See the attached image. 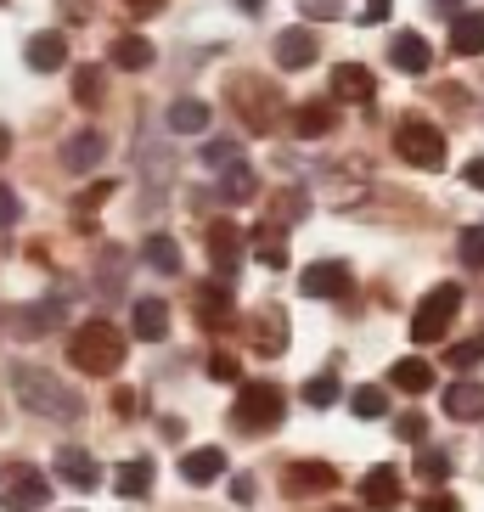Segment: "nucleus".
<instances>
[{
    "label": "nucleus",
    "instance_id": "b1692460",
    "mask_svg": "<svg viewBox=\"0 0 484 512\" xmlns=\"http://www.w3.org/2000/svg\"><path fill=\"white\" fill-rule=\"evenodd\" d=\"M237 102H242V119H248V130H271V119H276V96H271V91L259 96L254 79H242V85H237Z\"/></svg>",
    "mask_w": 484,
    "mask_h": 512
},
{
    "label": "nucleus",
    "instance_id": "603ef678",
    "mask_svg": "<svg viewBox=\"0 0 484 512\" xmlns=\"http://www.w3.org/2000/svg\"><path fill=\"white\" fill-rule=\"evenodd\" d=\"M113 406H119V417H136V394L119 389V394H113Z\"/></svg>",
    "mask_w": 484,
    "mask_h": 512
},
{
    "label": "nucleus",
    "instance_id": "9b49d317",
    "mask_svg": "<svg viewBox=\"0 0 484 512\" xmlns=\"http://www.w3.org/2000/svg\"><path fill=\"white\" fill-rule=\"evenodd\" d=\"M57 479L74 484V490H96L102 484V467H96L91 451H79V445H62L57 451Z\"/></svg>",
    "mask_w": 484,
    "mask_h": 512
},
{
    "label": "nucleus",
    "instance_id": "8fccbe9b",
    "mask_svg": "<svg viewBox=\"0 0 484 512\" xmlns=\"http://www.w3.org/2000/svg\"><path fill=\"white\" fill-rule=\"evenodd\" d=\"M389 17V0H366V12H361V23H383Z\"/></svg>",
    "mask_w": 484,
    "mask_h": 512
},
{
    "label": "nucleus",
    "instance_id": "aec40b11",
    "mask_svg": "<svg viewBox=\"0 0 484 512\" xmlns=\"http://www.w3.org/2000/svg\"><path fill=\"white\" fill-rule=\"evenodd\" d=\"M220 473H226V451H220V445H203V451L181 456V479L186 484H214Z\"/></svg>",
    "mask_w": 484,
    "mask_h": 512
},
{
    "label": "nucleus",
    "instance_id": "a211bd4d",
    "mask_svg": "<svg viewBox=\"0 0 484 512\" xmlns=\"http://www.w3.org/2000/svg\"><path fill=\"white\" fill-rule=\"evenodd\" d=\"M254 349L259 355H282V349H288V316H282L276 304H265L254 316Z\"/></svg>",
    "mask_w": 484,
    "mask_h": 512
},
{
    "label": "nucleus",
    "instance_id": "a18cd8bd",
    "mask_svg": "<svg viewBox=\"0 0 484 512\" xmlns=\"http://www.w3.org/2000/svg\"><path fill=\"white\" fill-rule=\"evenodd\" d=\"M417 512H462V501L456 496H423V507Z\"/></svg>",
    "mask_w": 484,
    "mask_h": 512
},
{
    "label": "nucleus",
    "instance_id": "7c9ffc66",
    "mask_svg": "<svg viewBox=\"0 0 484 512\" xmlns=\"http://www.w3.org/2000/svg\"><path fill=\"white\" fill-rule=\"evenodd\" d=\"M141 259H147V265H152L158 276H175V271H181V242L158 231V237H147V242H141Z\"/></svg>",
    "mask_w": 484,
    "mask_h": 512
},
{
    "label": "nucleus",
    "instance_id": "2eb2a0df",
    "mask_svg": "<svg viewBox=\"0 0 484 512\" xmlns=\"http://www.w3.org/2000/svg\"><path fill=\"white\" fill-rule=\"evenodd\" d=\"M333 96L338 102H372V96H378V79H372V68H361V62H338Z\"/></svg>",
    "mask_w": 484,
    "mask_h": 512
},
{
    "label": "nucleus",
    "instance_id": "39448f33",
    "mask_svg": "<svg viewBox=\"0 0 484 512\" xmlns=\"http://www.w3.org/2000/svg\"><path fill=\"white\" fill-rule=\"evenodd\" d=\"M456 316H462V287H456V282H439L434 293L417 304V316H411V338H417V344H439V338L451 332Z\"/></svg>",
    "mask_w": 484,
    "mask_h": 512
},
{
    "label": "nucleus",
    "instance_id": "20e7f679",
    "mask_svg": "<svg viewBox=\"0 0 484 512\" xmlns=\"http://www.w3.org/2000/svg\"><path fill=\"white\" fill-rule=\"evenodd\" d=\"M394 152H400L411 169H445V158H451V141H445V130H439V124L406 119L400 130H394Z\"/></svg>",
    "mask_w": 484,
    "mask_h": 512
},
{
    "label": "nucleus",
    "instance_id": "c756f323",
    "mask_svg": "<svg viewBox=\"0 0 484 512\" xmlns=\"http://www.w3.org/2000/svg\"><path fill=\"white\" fill-rule=\"evenodd\" d=\"M254 192H259V175L248 164L220 169V203H254Z\"/></svg>",
    "mask_w": 484,
    "mask_h": 512
},
{
    "label": "nucleus",
    "instance_id": "49530a36",
    "mask_svg": "<svg viewBox=\"0 0 484 512\" xmlns=\"http://www.w3.org/2000/svg\"><path fill=\"white\" fill-rule=\"evenodd\" d=\"M113 197V181H102V186H91V192L79 197V209H96V203H107Z\"/></svg>",
    "mask_w": 484,
    "mask_h": 512
},
{
    "label": "nucleus",
    "instance_id": "5701e85b",
    "mask_svg": "<svg viewBox=\"0 0 484 512\" xmlns=\"http://www.w3.org/2000/svg\"><path fill=\"white\" fill-rule=\"evenodd\" d=\"M209 102H197V96H181V102H169V130L175 136H203L209 130Z\"/></svg>",
    "mask_w": 484,
    "mask_h": 512
},
{
    "label": "nucleus",
    "instance_id": "9d476101",
    "mask_svg": "<svg viewBox=\"0 0 484 512\" xmlns=\"http://www.w3.org/2000/svg\"><path fill=\"white\" fill-rule=\"evenodd\" d=\"M107 158V136L102 130H79V136L62 141V169L68 175H85V169H96Z\"/></svg>",
    "mask_w": 484,
    "mask_h": 512
},
{
    "label": "nucleus",
    "instance_id": "f704fd0d",
    "mask_svg": "<svg viewBox=\"0 0 484 512\" xmlns=\"http://www.w3.org/2000/svg\"><path fill=\"white\" fill-rule=\"evenodd\" d=\"M304 214H310V197H304V192H282V197H276V209H271V226L288 231L293 220H304Z\"/></svg>",
    "mask_w": 484,
    "mask_h": 512
},
{
    "label": "nucleus",
    "instance_id": "e433bc0d",
    "mask_svg": "<svg viewBox=\"0 0 484 512\" xmlns=\"http://www.w3.org/2000/svg\"><path fill=\"white\" fill-rule=\"evenodd\" d=\"M304 406H316V411L338 406V377H333V372L310 377V383H304Z\"/></svg>",
    "mask_w": 484,
    "mask_h": 512
},
{
    "label": "nucleus",
    "instance_id": "a19ab883",
    "mask_svg": "<svg viewBox=\"0 0 484 512\" xmlns=\"http://www.w3.org/2000/svg\"><path fill=\"white\" fill-rule=\"evenodd\" d=\"M209 377H214V383H237L242 361H237V355H226V349H214V355H209Z\"/></svg>",
    "mask_w": 484,
    "mask_h": 512
},
{
    "label": "nucleus",
    "instance_id": "79ce46f5",
    "mask_svg": "<svg viewBox=\"0 0 484 512\" xmlns=\"http://www.w3.org/2000/svg\"><path fill=\"white\" fill-rule=\"evenodd\" d=\"M394 434L406 439V445H423V439H428V417H423V411H406V417L394 422Z\"/></svg>",
    "mask_w": 484,
    "mask_h": 512
},
{
    "label": "nucleus",
    "instance_id": "c03bdc74",
    "mask_svg": "<svg viewBox=\"0 0 484 512\" xmlns=\"http://www.w3.org/2000/svg\"><path fill=\"white\" fill-rule=\"evenodd\" d=\"M304 17H344V0H304Z\"/></svg>",
    "mask_w": 484,
    "mask_h": 512
},
{
    "label": "nucleus",
    "instance_id": "0eeeda50",
    "mask_svg": "<svg viewBox=\"0 0 484 512\" xmlns=\"http://www.w3.org/2000/svg\"><path fill=\"white\" fill-rule=\"evenodd\" d=\"M349 287H355V271H349L344 259H316V265L299 276L304 299H344Z\"/></svg>",
    "mask_w": 484,
    "mask_h": 512
},
{
    "label": "nucleus",
    "instance_id": "bb28decb",
    "mask_svg": "<svg viewBox=\"0 0 484 512\" xmlns=\"http://www.w3.org/2000/svg\"><path fill=\"white\" fill-rule=\"evenodd\" d=\"M152 479H158L152 462H147V456H136V462H124L119 473H113V490H119L124 501H141V496H152Z\"/></svg>",
    "mask_w": 484,
    "mask_h": 512
},
{
    "label": "nucleus",
    "instance_id": "3c124183",
    "mask_svg": "<svg viewBox=\"0 0 484 512\" xmlns=\"http://www.w3.org/2000/svg\"><path fill=\"white\" fill-rule=\"evenodd\" d=\"M231 496H237V501H254V479H248V473H237V479H231Z\"/></svg>",
    "mask_w": 484,
    "mask_h": 512
},
{
    "label": "nucleus",
    "instance_id": "6e6552de",
    "mask_svg": "<svg viewBox=\"0 0 484 512\" xmlns=\"http://www.w3.org/2000/svg\"><path fill=\"white\" fill-rule=\"evenodd\" d=\"M338 484V473L327 462H293L288 473H282V490H288L293 501H304V496H327Z\"/></svg>",
    "mask_w": 484,
    "mask_h": 512
},
{
    "label": "nucleus",
    "instance_id": "393cba45",
    "mask_svg": "<svg viewBox=\"0 0 484 512\" xmlns=\"http://www.w3.org/2000/svg\"><path fill=\"white\" fill-rule=\"evenodd\" d=\"M333 124H338V107L333 102H299V107H293V130H299L304 141H310V136H333Z\"/></svg>",
    "mask_w": 484,
    "mask_h": 512
},
{
    "label": "nucleus",
    "instance_id": "a878e982",
    "mask_svg": "<svg viewBox=\"0 0 484 512\" xmlns=\"http://www.w3.org/2000/svg\"><path fill=\"white\" fill-rule=\"evenodd\" d=\"M197 321H203V327H226L231 321V287H220V282H203L197 287Z\"/></svg>",
    "mask_w": 484,
    "mask_h": 512
},
{
    "label": "nucleus",
    "instance_id": "6ab92c4d",
    "mask_svg": "<svg viewBox=\"0 0 484 512\" xmlns=\"http://www.w3.org/2000/svg\"><path fill=\"white\" fill-rule=\"evenodd\" d=\"M23 57H29L34 74H57L62 62H68V40H62L57 29H46V34H34V40H29V51H23Z\"/></svg>",
    "mask_w": 484,
    "mask_h": 512
},
{
    "label": "nucleus",
    "instance_id": "412c9836",
    "mask_svg": "<svg viewBox=\"0 0 484 512\" xmlns=\"http://www.w3.org/2000/svg\"><path fill=\"white\" fill-rule=\"evenodd\" d=\"M107 57H113V68H124V74H141V68H152V57H158V51H152L147 34H119Z\"/></svg>",
    "mask_w": 484,
    "mask_h": 512
},
{
    "label": "nucleus",
    "instance_id": "6e6d98bb",
    "mask_svg": "<svg viewBox=\"0 0 484 512\" xmlns=\"http://www.w3.org/2000/svg\"><path fill=\"white\" fill-rule=\"evenodd\" d=\"M333 512H355V507H333Z\"/></svg>",
    "mask_w": 484,
    "mask_h": 512
},
{
    "label": "nucleus",
    "instance_id": "dca6fc26",
    "mask_svg": "<svg viewBox=\"0 0 484 512\" xmlns=\"http://www.w3.org/2000/svg\"><path fill=\"white\" fill-rule=\"evenodd\" d=\"M209 259H214V271L231 276L242 265V231L231 226V220H214L209 226Z\"/></svg>",
    "mask_w": 484,
    "mask_h": 512
},
{
    "label": "nucleus",
    "instance_id": "58836bf2",
    "mask_svg": "<svg viewBox=\"0 0 484 512\" xmlns=\"http://www.w3.org/2000/svg\"><path fill=\"white\" fill-rule=\"evenodd\" d=\"M203 164H209V169H231V164H242V147H237V141H209V147H203Z\"/></svg>",
    "mask_w": 484,
    "mask_h": 512
},
{
    "label": "nucleus",
    "instance_id": "7ed1b4c3",
    "mask_svg": "<svg viewBox=\"0 0 484 512\" xmlns=\"http://www.w3.org/2000/svg\"><path fill=\"white\" fill-rule=\"evenodd\" d=\"M282 417H288V394L276 389V383H242L237 389L231 422H237L242 434H271V428H282Z\"/></svg>",
    "mask_w": 484,
    "mask_h": 512
},
{
    "label": "nucleus",
    "instance_id": "4c0bfd02",
    "mask_svg": "<svg viewBox=\"0 0 484 512\" xmlns=\"http://www.w3.org/2000/svg\"><path fill=\"white\" fill-rule=\"evenodd\" d=\"M456 254H462V265H468V271H484V226H468V231H462Z\"/></svg>",
    "mask_w": 484,
    "mask_h": 512
},
{
    "label": "nucleus",
    "instance_id": "864d4df0",
    "mask_svg": "<svg viewBox=\"0 0 484 512\" xmlns=\"http://www.w3.org/2000/svg\"><path fill=\"white\" fill-rule=\"evenodd\" d=\"M434 12H462V0H434Z\"/></svg>",
    "mask_w": 484,
    "mask_h": 512
},
{
    "label": "nucleus",
    "instance_id": "09e8293b",
    "mask_svg": "<svg viewBox=\"0 0 484 512\" xmlns=\"http://www.w3.org/2000/svg\"><path fill=\"white\" fill-rule=\"evenodd\" d=\"M164 12V0H130V17H158Z\"/></svg>",
    "mask_w": 484,
    "mask_h": 512
},
{
    "label": "nucleus",
    "instance_id": "cd10ccee",
    "mask_svg": "<svg viewBox=\"0 0 484 512\" xmlns=\"http://www.w3.org/2000/svg\"><path fill=\"white\" fill-rule=\"evenodd\" d=\"M254 259L265 265V271H282V265H288V231L265 220V226L254 231Z\"/></svg>",
    "mask_w": 484,
    "mask_h": 512
},
{
    "label": "nucleus",
    "instance_id": "37998d69",
    "mask_svg": "<svg viewBox=\"0 0 484 512\" xmlns=\"http://www.w3.org/2000/svg\"><path fill=\"white\" fill-rule=\"evenodd\" d=\"M17 214H23L17 192H12V186H0V231H6V226H17Z\"/></svg>",
    "mask_w": 484,
    "mask_h": 512
},
{
    "label": "nucleus",
    "instance_id": "c9c22d12",
    "mask_svg": "<svg viewBox=\"0 0 484 512\" xmlns=\"http://www.w3.org/2000/svg\"><path fill=\"white\" fill-rule=\"evenodd\" d=\"M417 479L445 484V479H451V456H445V451H434V445H423V451H417Z\"/></svg>",
    "mask_w": 484,
    "mask_h": 512
},
{
    "label": "nucleus",
    "instance_id": "2f4dec72",
    "mask_svg": "<svg viewBox=\"0 0 484 512\" xmlns=\"http://www.w3.org/2000/svg\"><path fill=\"white\" fill-rule=\"evenodd\" d=\"M389 383H394V389H406V394H428V389H434V366H428V361H394Z\"/></svg>",
    "mask_w": 484,
    "mask_h": 512
},
{
    "label": "nucleus",
    "instance_id": "ea45409f",
    "mask_svg": "<svg viewBox=\"0 0 484 512\" xmlns=\"http://www.w3.org/2000/svg\"><path fill=\"white\" fill-rule=\"evenodd\" d=\"M445 361H451L456 372H473V366L484 361V338H473V344H451L445 349Z\"/></svg>",
    "mask_w": 484,
    "mask_h": 512
},
{
    "label": "nucleus",
    "instance_id": "de8ad7c7",
    "mask_svg": "<svg viewBox=\"0 0 484 512\" xmlns=\"http://www.w3.org/2000/svg\"><path fill=\"white\" fill-rule=\"evenodd\" d=\"M462 181H468V186H473V192H484V158H473V164H468V169H462Z\"/></svg>",
    "mask_w": 484,
    "mask_h": 512
},
{
    "label": "nucleus",
    "instance_id": "c85d7f7f",
    "mask_svg": "<svg viewBox=\"0 0 484 512\" xmlns=\"http://www.w3.org/2000/svg\"><path fill=\"white\" fill-rule=\"evenodd\" d=\"M451 51H456V57H479V51H484V12H456Z\"/></svg>",
    "mask_w": 484,
    "mask_h": 512
},
{
    "label": "nucleus",
    "instance_id": "4468645a",
    "mask_svg": "<svg viewBox=\"0 0 484 512\" xmlns=\"http://www.w3.org/2000/svg\"><path fill=\"white\" fill-rule=\"evenodd\" d=\"M389 62L400 68V74H428V62H434V51H428V40L417 29H400L389 40Z\"/></svg>",
    "mask_w": 484,
    "mask_h": 512
},
{
    "label": "nucleus",
    "instance_id": "f3484780",
    "mask_svg": "<svg viewBox=\"0 0 484 512\" xmlns=\"http://www.w3.org/2000/svg\"><path fill=\"white\" fill-rule=\"evenodd\" d=\"M445 417H456V422H479V417H484V383H473V377L451 383V389H445Z\"/></svg>",
    "mask_w": 484,
    "mask_h": 512
},
{
    "label": "nucleus",
    "instance_id": "4d7b16f0",
    "mask_svg": "<svg viewBox=\"0 0 484 512\" xmlns=\"http://www.w3.org/2000/svg\"><path fill=\"white\" fill-rule=\"evenodd\" d=\"M0 6H6V0H0Z\"/></svg>",
    "mask_w": 484,
    "mask_h": 512
},
{
    "label": "nucleus",
    "instance_id": "5fc2aeb1",
    "mask_svg": "<svg viewBox=\"0 0 484 512\" xmlns=\"http://www.w3.org/2000/svg\"><path fill=\"white\" fill-rule=\"evenodd\" d=\"M242 12H265V0H237Z\"/></svg>",
    "mask_w": 484,
    "mask_h": 512
},
{
    "label": "nucleus",
    "instance_id": "1a4fd4ad",
    "mask_svg": "<svg viewBox=\"0 0 484 512\" xmlns=\"http://www.w3.org/2000/svg\"><path fill=\"white\" fill-rule=\"evenodd\" d=\"M321 57V46H316V34L304 29H282L276 34V68H288V74H299V68H310V62Z\"/></svg>",
    "mask_w": 484,
    "mask_h": 512
},
{
    "label": "nucleus",
    "instance_id": "473e14b6",
    "mask_svg": "<svg viewBox=\"0 0 484 512\" xmlns=\"http://www.w3.org/2000/svg\"><path fill=\"white\" fill-rule=\"evenodd\" d=\"M349 406H355V417H366V422H378L383 411H389V394H383L378 383H366V389H355V394H349Z\"/></svg>",
    "mask_w": 484,
    "mask_h": 512
},
{
    "label": "nucleus",
    "instance_id": "ddd939ff",
    "mask_svg": "<svg viewBox=\"0 0 484 512\" xmlns=\"http://www.w3.org/2000/svg\"><path fill=\"white\" fill-rule=\"evenodd\" d=\"M62 327V299H40V304H23L12 316V332L17 338H46V332Z\"/></svg>",
    "mask_w": 484,
    "mask_h": 512
},
{
    "label": "nucleus",
    "instance_id": "4be33fe9",
    "mask_svg": "<svg viewBox=\"0 0 484 512\" xmlns=\"http://www.w3.org/2000/svg\"><path fill=\"white\" fill-rule=\"evenodd\" d=\"M361 496H366V507L389 512L394 501H400V467H372L361 479Z\"/></svg>",
    "mask_w": 484,
    "mask_h": 512
},
{
    "label": "nucleus",
    "instance_id": "f8f14e48",
    "mask_svg": "<svg viewBox=\"0 0 484 512\" xmlns=\"http://www.w3.org/2000/svg\"><path fill=\"white\" fill-rule=\"evenodd\" d=\"M130 332L141 344H164L169 338V304L164 299H136L130 304Z\"/></svg>",
    "mask_w": 484,
    "mask_h": 512
},
{
    "label": "nucleus",
    "instance_id": "423d86ee",
    "mask_svg": "<svg viewBox=\"0 0 484 512\" xmlns=\"http://www.w3.org/2000/svg\"><path fill=\"white\" fill-rule=\"evenodd\" d=\"M46 501H51V479L40 467H17L12 479H6V490H0V507L6 512H40Z\"/></svg>",
    "mask_w": 484,
    "mask_h": 512
},
{
    "label": "nucleus",
    "instance_id": "f03ea898",
    "mask_svg": "<svg viewBox=\"0 0 484 512\" xmlns=\"http://www.w3.org/2000/svg\"><path fill=\"white\" fill-rule=\"evenodd\" d=\"M68 361L85 377H113L124 366V332L113 327V321H85V327H74V338H68Z\"/></svg>",
    "mask_w": 484,
    "mask_h": 512
},
{
    "label": "nucleus",
    "instance_id": "f257e3e1",
    "mask_svg": "<svg viewBox=\"0 0 484 512\" xmlns=\"http://www.w3.org/2000/svg\"><path fill=\"white\" fill-rule=\"evenodd\" d=\"M12 394H17V406H29L34 417H51V422H74L79 411H85V400H79L62 377H51L46 366H17Z\"/></svg>",
    "mask_w": 484,
    "mask_h": 512
},
{
    "label": "nucleus",
    "instance_id": "72a5a7b5",
    "mask_svg": "<svg viewBox=\"0 0 484 512\" xmlns=\"http://www.w3.org/2000/svg\"><path fill=\"white\" fill-rule=\"evenodd\" d=\"M74 102H79V107H96V102H102V68H96V62H85V68L74 74Z\"/></svg>",
    "mask_w": 484,
    "mask_h": 512
}]
</instances>
